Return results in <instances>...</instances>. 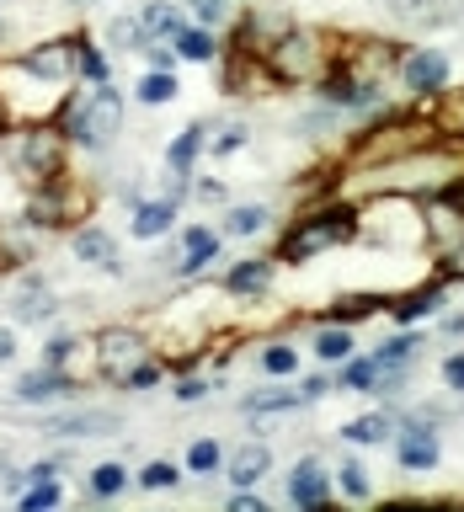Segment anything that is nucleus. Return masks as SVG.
Here are the masks:
<instances>
[{
    "instance_id": "obj_29",
    "label": "nucleus",
    "mask_w": 464,
    "mask_h": 512,
    "mask_svg": "<svg viewBox=\"0 0 464 512\" xmlns=\"http://www.w3.org/2000/svg\"><path fill=\"white\" fill-rule=\"evenodd\" d=\"M272 230V208L267 203H235L230 214H224V235H267Z\"/></svg>"
},
{
    "instance_id": "obj_51",
    "label": "nucleus",
    "mask_w": 464,
    "mask_h": 512,
    "mask_svg": "<svg viewBox=\"0 0 464 512\" xmlns=\"http://www.w3.org/2000/svg\"><path fill=\"white\" fill-rule=\"evenodd\" d=\"M443 326H448V331H454V336H464V315H448V320H443Z\"/></svg>"
},
{
    "instance_id": "obj_43",
    "label": "nucleus",
    "mask_w": 464,
    "mask_h": 512,
    "mask_svg": "<svg viewBox=\"0 0 464 512\" xmlns=\"http://www.w3.org/2000/svg\"><path fill=\"white\" fill-rule=\"evenodd\" d=\"M438 278H443V283H464V240L438 256Z\"/></svg>"
},
{
    "instance_id": "obj_22",
    "label": "nucleus",
    "mask_w": 464,
    "mask_h": 512,
    "mask_svg": "<svg viewBox=\"0 0 464 512\" xmlns=\"http://www.w3.org/2000/svg\"><path fill=\"white\" fill-rule=\"evenodd\" d=\"M203 150H208V128H203V123H187L182 134L166 144V171H171V176H192V171H198V155H203Z\"/></svg>"
},
{
    "instance_id": "obj_23",
    "label": "nucleus",
    "mask_w": 464,
    "mask_h": 512,
    "mask_svg": "<svg viewBox=\"0 0 464 512\" xmlns=\"http://www.w3.org/2000/svg\"><path fill=\"white\" fill-rule=\"evenodd\" d=\"M304 395L294 390V384H267V390H251L246 400H240V411L246 416H283V411H299Z\"/></svg>"
},
{
    "instance_id": "obj_17",
    "label": "nucleus",
    "mask_w": 464,
    "mask_h": 512,
    "mask_svg": "<svg viewBox=\"0 0 464 512\" xmlns=\"http://www.w3.org/2000/svg\"><path fill=\"white\" fill-rule=\"evenodd\" d=\"M443 299H448V283H443V278H427V283L406 288V294L390 304V315L400 320V326H416V320L438 315V310H443Z\"/></svg>"
},
{
    "instance_id": "obj_45",
    "label": "nucleus",
    "mask_w": 464,
    "mask_h": 512,
    "mask_svg": "<svg viewBox=\"0 0 464 512\" xmlns=\"http://www.w3.org/2000/svg\"><path fill=\"white\" fill-rule=\"evenodd\" d=\"M438 374H443V384H448V390H454V395L464 400V352H448Z\"/></svg>"
},
{
    "instance_id": "obj_10",
    "label": "nucleus",
    "mask_w": 464,
    "mask_h": 512,
    "mask_svg": "<svg viewBox=\"0 0 464 512\" xmlns=\"http://www.w3.org/2000/svg\"><path fill=\"white\" fill-rule=\"evenodd\" d=\"M75 48H80V38H43V43L22 48L16 59H22L32 75L54 80V86H75Z\"/></svg>"
},
{
    "instance_id": "obj_46",
    "label": "nucleus",
    "mask_w": 464,
    "mask_h": 512,
    "mask_svg": "<svg viewBox=\"0 0 464 512\" xmlns=\"http://www.w3.org/2000/svg\"><path fill=\"white\" fill-rule=\"evenodd\" d=\"M144 59H150V70H176V59H182V54H176V43H150V48H144Z\"/></svg>"
},
{
    "instance_id": "obj_32",
    "label": "nucleus",
    "mask_w": 464,
    "mask_h": 512,
    "mask_svg": "<svg viewBox=\"0 0 464 512\" xmlns=\"http://www.w3.org/2000/svg\"><path fill=\"white\" fill-rule=\"evenodd\" d=\"M75 80H80V86H102V80H112V64L102 54V43L80 38V48H75Z\"/></svg>"
},
{
    "instance_id": "obj_44",
    "label": "nucleus",
    "mask_w": 464,
    "mask_h": 512,
    "mask_svg": "<svg viewBox=\"0 0 464 512\" xmlns=\"http://www.w3.org/2000/svg\"><path fill=\"white\" fill-rule=\"evenodd\" d=\"M192 16H198V27H219L230 16V0H192Z\"/></svg>"
},
{
    "instance_id": "obj_41",
    "label": "nucleus",
    "mask_w": 464,
    "mask_h": 512,
    "mask_svg": "<svg viewBox=\"0 0 464 512\" xmlns=\"http://www.w3.org/2000/svg\"><path fill=\"white\" fill-rule=\"evenodd\" d=\"M246 144H251V128L246 123H224L219 139H208V155H235V150H246Z\"/></svg>"
},
{
    "instance_id": "obj_42",
    "label": "nucleus",
    "mask_w": 464,
    "mask_h": 512,
    "mask_svg": "<svg viewBox=\"0 0 464 512\" xmlns=\"http://www.w3.org/2000/svg\"><path fill=\"white\" fill-rule=\"evenodd\" d=\"M182 406H192V400H203V395H214V379H203V374H182L176 379V390H171Z\"/></svg>"
},
{
    "instance_id": "obj_31",
    "label": "nucleus",
    "mask_w": 464,
    "mask_h": 512,
    "mask_svg": "<svg viewBox=\"0 0 464 512\" xmlns=\"http://www.w3.org/2000/svg\"><path fill=\"white\" fill-rule=\"evenodd\" d=\"M139 16H144V27H150V38H160V43H171L176 32L187 27V16L171 6V0H144L139 6Z\"/></svg>"
},
{
    "instance_id": "obj_19",
    "label": "nucleus",
    "mask_w": 464,
    "mask_h": 512,
    "mask_svg": "<svg viewBox=\"0 0 464 512\" xmlns=\"http://www.w3.org/2000/svg\"><path fill=\"white\" fill-rule=\"evenodd\" d=\"M395 427H400V411L384 406V411L352 416V422L342 427V438H347L352 448H379V443H395Z\"/></svg>"
},
{
    "instance_id": "obj_4",
    "label": "nucleus",
    "mask_w": 464,
    "mask_h": 512,
    "mask_svg": "<svg viewBox=\"0 0 464 512\" xmlns=\"http://www.w3.org/2000/svg\"><path fill=\"white\" fill-rule=\"evenodd\" d=\"M54 123L64 128V139H70L75 150L102 155L107 144L123 134V91L112 86V80H102V86H91L86 96H70Z\"/></svg>"
},
{
    "instance_id": "obj_6",
    "label": "nucleus",
    "mask_w": 464,
    "mask_h": 512,
    "mask_svg": "<svg viewBox=\"0 0 464 512\" xmlns=\"http://www.w3.org/2000/svg\"><path fill=\"white\" fill-rule=\"evenodd\" d=\"M91 342H96V374H102L107 384H118L134 363L155 358V342L139 326H102Z\"/></svg>"
},
{
    "instance_id": "obj_27",
    "label": "nucleus",
    "mask_w": 464,
    "mask_h": 512,
    "mask_svg": "<svg viewBox=\"0 0 464 512\" xmlns=\"http://www.w3.org/2000/svg\"><path fill=\"white\" fill-rule=\"evenodd\" d=\"M374 379H379L374 352H368V358H358V352H352L347 363H336V390H347V395H374Z\"/></svg>"
},
{
    "instance_id": "obj_34",
    "label": "nucleus",
    "mask_w": 464,
    "mask_h": 512,
    "mask_svg": "<svg viewBox=\"0 0 464 512\" xmlns=\"http://www.w3.org/2000/svg\"><path fill=\"white\" fill-rule=\"evenodd\" d=\"M336 491H342L347 502H374V480H368V470H363L358 459L336 464Z\"/></svg>"
},
{
    "instance_id": "obj_50",
    "label": "nucleus",
    "mask_w": 464,
    "mask_h": 512,
    "mask_svg": "<svg viewBox=\"0 0 464 512\" xmlns=\"http://www.w3.org/2000/svg\"><path fill=\"white\" fill-rule=\"evenodd\" d=\"M11 358H16V331L0 326V363H11Z\"/></svg>"
},
{
    "instance_id": "obj_7",
    "label": "nucleus",
    "mask_w": 464,
    "mask_h": 512,
    "mask_svg": "<svg viewBox=\"0 0 464 512\" xmlns=\"http://www.w3.org/2000/svg\"><path fill=\"white\" fill-rule=\"evenodd\" d=\"M395 464L406 475H432L443 464V432L427 416H400L395 427Z\"/></svg>"
},
{
    "instance_id": "obj_11",
    "label": "nucleus",
    "mask_w": 464,
    "mask_h": 512,
    "mask_svg": "<svg viewBox=\"0 0 464 512\" xmlns=\"http://www.w3.org/2000/svg\"><path fill=\"white\" fill-rule=\"evenodd\" d=\"M75 390H80V384H75L70 374H59V368L38 363V368H27V374L11 384V400H16V406H48V400H70Z\"/></svg>"
},
{
    "instance_id": "obj_25",
    "label": "nucleus",
    "mask_w": 464,
    "mask_h": 512,
    "mask_svg": "<svg viewBox=\"0 0 464 512\" xmlns=\"http://www.w3.org/2000/svg\"><path fill=\"white\" fill-rule=\"evenodd\" d=\"M427 347V336L416 331V326H406V331H395V336H384V342L374 347V363L379 368H400V363H411L416 352Z\"/></svg>"
},
{
    "instance_id": "obj_36",
    "label": "nucleus",
    "mask_w": 464,
    "mask_h": 512,
    "mask_svg": "<svg viewBox=\"0 0 464 512\" xmlns=\"http://www.w3.org/2000/svg\"><path fill=\"white\" fill-rule=\"evenodd\" d=\"M176 91H182V86H176V70H150L134 86V96L144 107H166V102H176Z\"/></svg>"
},
{
    "instance_id": "obj_38",
    "label": "nucleus",
    "mask_w": 464,
    "mask_h": 512,
    "mask_svg": "<svg viewBox=\"0 0 464 512\" xmlns=\"http://www.w3.org/2000/svg\"><path fill=\"white\" fill-rule=\"evenodd\" d=\"M187 470H192V475H219V470H224V448H219L214 438H192Z\"/></svg>"
},
{
    "instance_id": "obj_21",
    "label": "nucleus",
    "mask_w": 464,
    "mask_h": 512,
    "mask_svg": "<svg viewBox=\"0 0 464 512\" xmlns=\"http://www.w3.org/2000/svg\"><path fill=\"white\" fill-rule=\"evenodd\" d=\"M272 470V448L267 443H240L230 459H224V480L230 486H256V480H267Z\"/></svg>"
},
{
    "instance_id": "obj_48",
    "label": "nucleus",
    "mask_w": 464,
    "mask_h": 512,
    "mask_svg": "<svg viewBox=\"0 0 464 512\" xmlns=\"http://www.w3.org/2000/svg\"><path fill=\"white\" fill-rule=\"evenodd\" d=\"M192 198H198V203L208 208V203H224L230 192H224V182H208V176H203V182H192Z\"/></svg>"
},
{
    "instance_id": "obj_13",
    "label": "nucleus",
    "mask_w": 464,
    "mask_h": 512,
    "mask_svg": "<svg viewBox=\"0 0 464 512\" xmlns=\"http://www.w3.org/2000/svg\"><path fill=\"white\" fill-rule=\"evenodd\" d=\"M272 283H278V256H246V262L224 272V294L230 299H262L272 294Z\"/></svg>"
},
{
    "instance_id": "obj_40",
    "label": "nucleus",
    "mask_w": 464,
    "mask_h": 512,
    "mask_svg": "<svg viewBox=\"0 0 464 512\" xmlns=\"http://www.w3.org/2000/svg\"><path fill=\"white\" fill-rule=\"evenodd\" d=\"M59 496H64L59 491V475L54 480H32V486L22 491V507L27 512H43V507H59Z\"/></svg>"
},
{
    "instance_id": "obj_18",
    "label": "nucleus",
    "mask_w": 464,
    "mask_h": 512,
    "mask_svg": "<svg viewBox=\"0 0 464 512\" xmlns=\"http://www.w3.org/2000/svg\"><path fill=\"white\" fill-rule=\"evenodd\" d=\"M176 214H182V198H150L134 208V219H128V235L139 240H166L176 230Z\"/></svg>"
},
{
    "instance_id": "obj_16",
    "label": "nucleus",
    "mask_w": 464,
    "mask_h": 512,
    "mask_svg": "<svg viewBox=\"0 0 464 512\" xmlns=\"http://www.w3.org/2000/svg\"><path fill=\"white\" fill-rule=\"evenodd\" d=\"M70 251H75V262H86V267H96V272H123L118 240H112L102 224H80V230L70 235Z\"/></svg>"
},
{
    "instance_id": "obj_26",
    "label": "nucleus",
    "mask_w": 464,
    "mask_h": 512,
    "mask_svg": "<svg viewBox=\"0 0 464 512\" xmlns=\"http://www.w3.org/2000/svg\"><path fill=\"white\" fill-rule=\"evenodd\" d=\"M171 43H176V54L192 59V64H208V59H219V54H224L219 38H214V27H198V22H187Z\"/></svg>"
},
{
    "instance_id": "obj_20",
    "label": "nucleus",
    "mask_w": 464,
    "mask_h": 512,
    "mask_svg": "<svg viewBox=\"0 0 464 512\" xmlns=\"http://www.w3.org/2000/svg\"><path fill=\"white\" fill-rule=\"evenodd\" d=\"M54 294L43 288L38 272H22V294L11 299V320H22V326H38V320H54Z\"/></svg>"
},
{
    "instance_id": "obj_35",
    "label": "nucleus",
    "mask_w": 464,
    "mask_h": 512,
    "mask_svg": "<svg viewBox=\"0 0 464 512\" xmlns=\"http://www.w3.org/2000/svg\"><path fill=\"white\" fill-rule=\"evenodd\" d=\"M379 304H384L379 294H342L320 320H336V326H358L363 315H374V310H379Z\"/></svg>"
},
{
    "instance_id": "obj_37",
    "label": "nucleus",
    "mask_w": 464,
    "mask_h": 512,
    "mask_svg": "<svg viewBox=\"0 0 464 512\" xmlns=\"http://www.w3.org/2000/svg\"><path fill=\"white\" fill-rule=\"evenodd\" d=\"M166 374H171V368H166V358H144V363H134V368H128V374L118 379V390H155V384H166Z\"/></svg>"
},
{
    "instance_id": "obj_33",
    "label": "nucleus",
    "mask_w": 464,
    "mask_h": 512,
    "mask_svg": "<svg viewBox=\"0 0 464 512\" xmlns=\"http://www.w3.org/2000/svg\"><path fill=\"white\" fill-rule=\"evenodd\" d=\"M155 38H150V27H144V16L134 11V16H112L107 22V48H150Z\"/></svg>"
},
{
    "instance_id": "obj_12",
    "label": "nucleus",
    "mask_w": 464,
    "mask_h": 512,
    "mask_svg": "<svg viewBox=\"0 0 464 512\" xmlns=\"http://www.w3.org/2000/svg\"><path fill=\"white\" fill-rule=\"evenodd\" d=\"M422 224H427V251L432 256H443L448 246H459V240H464V208L448 203L443 192L422 198Z\"/></svg>"
},
{
    "instance_id": "obj_1",
    "label": "nucleus",
    "mask_w": 464,
    "mask_h": 512,
    "mask_svg": "<svg viewBox=\"0 0 464 512\" xmlns=\"http://www.w3.org/2000/svg\"><path fill=\"white\" fill-rule=\"evenodd\" d=\"M70 150L75 144L64 139L59 123H16V128L0 134V160H6L11 182L27 187V192L70 176Z\"/></svg>"
},
{
    "instance_id": "obj_52",
    "label": "nucleus",
    "mask_w": 464,
    "mask_h": 512,
    "mask_svg": "<svg viewBox=\"0 0 464 512\" xmlns=\"http://www.w3.org/2000/svg\"><path fill=\"white\" fill-rule=\"evenodd\" d=\"M0 32H6V16H0Z\"/></svg>"
},
{
    "instance_id": "obj_9",
    "label": "nucleus",
    "mask_w": 464,
    "mask_h": 512,
    "mask_svg": "<svg viewBox=\"0 0 464 512\" xmlns=\"http://www.w3.org/2000/svg\"><path fill=\"white\" fill-rule=\"evenodd\" d=\"M395 75H400V86H406L411 96H438V91H448L454 64H448L443 48H406Z\"/></svg>"
},
{
    "instance_id": "obj_15",
    "label": "nucleus",
    "mask_w": 464,
    "mask_h": 512,
    "mask_svg": "<svg viewBox=\"0 0 464 512\" xmlns=\"http://www.w3.org/2000/svg\"><path fill=\"white\" fill-rule=\"evenodd\" d=\"M176 246H182V256H176V278H203V272L219 262V230H208V224H187Z\"/></svg>"
},
{
    "instance_id": "obj_47",
    "label": "nucleus",
    "mask_w": 464,
    "mask_h": 512,
    "mask_svg": "<svg viewBox=\"0 0 464 512\" xmlns=\"http://www.w3.org/2000/svg\"><path fill=\"white\" fill-rule=\"evenodd\" d=\"M230 507H235V512H267V496H256V486H235Z\"/></svg>"
},
{
    "instance_id": "obj_39",
    "label": "nucleus",
    "mask_w": 464,
    "mask_h": 512,
    "mask_svg": "<svg viewBox=\"0 0 464 512\" xmlns=\"http://www.w3.org/2000/svg\"><path fill=\"white\" fill-rule=\"evenodd\" d=\"M134 480H139L144 491H171L176 480H182V470H176L171 459H150V464H144V470H139Z\"/></svg>"
},
{
    "instance_id": "obj_5",
    "label": "nucleus",
    "mask_w": 464,
    "mask_h": 512,
    "mask_svg": "<svg viewBox=\"0 0 464 512\" xmlns=\"http://www.w3.org/2000/svg\"><path fill=\"white\" fill-rule=\"evenodd\" d=\"M262 59H267V75L278 80V86H320V80H326V70L336 64V48H331L326 32L294 22Z\"/></svg>"
},
{
    "instance_id": "obj_8",
    "label": "nucleus",
    "mask_w": 464,
    "mask_h": 512,
    "mask_svg": "<svg viewBox=\"0 0 464 512\" xmlns=\"http://www.w3.org/2000/svg\"><path fill=\"white\" fill-rule=\"evenodd\" d=\"M283 496H288V507H304V512H320V507H331V496H336V470H326L315 454H304L294 459V470L283 475Z\"/></svg>"
},
{
    "instance_id": "obj_49",
    "label": "nucleus",
    "mask_w": 464,
    "mask_h": 512,
    "mask_svg": "<svg viewBox=\"0 0 464 512\" xmlns=\"http://www.w3.org/2000/svg\"><path fill=\"white\" fill-rule=\"evenodd\" d=\"M326 390H331V374H315V379H304V384H299V395H304V400H320Z\"/></svg>"
},
{
    "instance_id": "obj_30",
    "label": "nucleus",
    "mask_w": 464,
    "mask_h": 512,
    "mask_svg": "<svg viewBox=\"0 0 464 512\" xmlns=\"http://www.w3.org/2000/svg\"><path fill=\"white\" fill-rule=\"evenodd\" d=\"M256 368H262L267 379H299V347L294 342H262Z\"/></svg>"
},
{
    "instance_id": "obj_28",
    "label": "nucleus",
    "mask_w": 464,
    "mask_h": 512,
    "mask_svg": "<svg viewBox=\"0 0 464 512\" xmlns=\"http://www.w3.org/2000/svg\"><path fill=\"white\" fill-rule=\"evenodd\" d=\"M128 464L123 459H102V464H91V475H86V491L96 496V502H112V496H123V486H128Z\"/></svg>"
},
{
    "instance_id": "obj_14",
    "label": "nucleus",
    "mask_w": 464,
    "mask_h": 512,
    "mask_svg": "<svg viewBox=\"0 0 464 512\" xmlns=\"http://www.w3.org/2000/svg\"><path fill=\"white\" fill-rule=\"evenodd\" d=\"M43 427L54 432V438H112V432H123V416L118 411H102V406H86V411L48 416Z\"/></svg>"
},
{
    "instance_id": "obj_24",
    "label": "nucleus",
    "mask_w": 464,
    "mask_h": 512,
    "mask_svg": "<svg viewBox=\"0 0 464 512\" xmlns=\"http://www.w3.org/2000/svg\"><path fill=\"white\" fill-rule=\"evenodd\" d=\"M315 358L320 363H326V368H336V363H347L352 358V347H358V342H352V326H336V320H320V331H315Z\"/></svg>"
},
{
    "instance_id": "obj_3",
    "label": "nucleus",
    "mask_w": 464,
    "mask_h": 512,
    "mask_svg": "<svg viewBox=\"0 0 464 512\" xmlns=\"http://www.w3.org/2000/svg\"><path fill=\"white\" fill-rule=\"evenodd\" d=\"M347 240H358V203L336 192L331 203H320V208H310V214H299V219L283 230V240H278V262L304 267V262H315V256L347 246Z\"/></svg>"
},
{
    "instance_id": "obj_2",
    "label": "nucleus",
    "mask_w": 464,
    "mask_h": 512,
    "mask_svg": "<svg viewBox=\"0 0 464 512\" xmlns=\"http://www.w3.org/2000/svg\"><path fill=\"white\" fill-rule=\"evenodd\" d=\"M358 240L395 256L427 251L422 198H411V192H368V198H358Z\"/></svg>"
}]
</instances>
